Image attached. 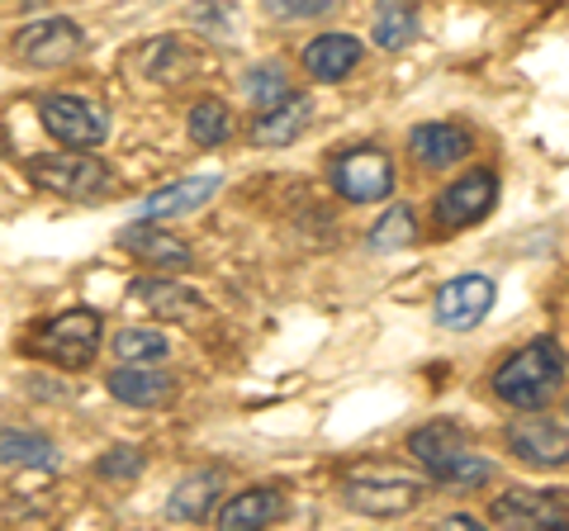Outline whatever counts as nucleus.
Wrapping results in <instances>:
<instances>
[{
	"instance_id": "15",
	"label": "nucleus",
	"mask_w": 569,
	"mask_h": 531,
	"mask_svg": "<svg viewBox=\"0 0 569 531\" xmlns=\"http://www.w3.org/2000/svg\"><path fill=\"white\" fill-rule=\"evenodd\" d=\"M366 58V43L356 33H318L313 43H305V72L323 86L347 81Z\"/></svg>"
},
{
	"instance_id": "7",
	"label": "nucleus",
	"mask_w": 569,
	"mask_h": 531,
	"mask_svg": "<svg viewBox=\"0 0 569 531\" xmlns=\"http://www.w3.org/2000/svg\"><path fill=\"white\" fill-rule=\"evenodd\" d=\"M86 52V33L77 20H62V14H48V20H33L14 33V58L24 67H67Z\"/></svg>"
},
{
	"instance_id": "8",
	"label": "nucleus",
	"mask_w": 569,
	"mask_h": 531,
	"mask_svg": "<svg viewBox=\"0 0 569 531\" xmlns=\"http://www.w3.org/2000/svg\"><path fill=\"white\" fill-rule=\"evenodd\" d=\"M493 299H498V285L489 275H456L437 290L432 318H437V328H447V332H470L489 318Z\"/></svg>"
},
{
	"instance_id": "16",
	"label": "nucleus",
	"mask_w": 569,
	"mask_h": 531,
	"mask_svg": "<svg viewBox=\"0 0 569 531\" xmlns=\"http://www.w3.org/2000/svg\"><path fill=\"white\" fill-rule=\"evenodd\" d=\"M104 384H110V394L119 403H129V409H162V403H171V394H176V380L167 375V370L129 365V361H123L119 370H110Z\"/></svg>"
},
{
	"instance_id": "24",
	"label": "nucleus",
	"mask_w": 569,
	"mask_h": 531,
	"mask_svg": "<svg viewBox=\"0 0 569 531\" xmlns=\"http://www.w3.org/2000/svg\"><path fill=\"white\" fill-rule=\"evenodd\" d=\"M110 347H114V357L129 365H162L171 357V338L162 328H123Z\"/></svg>"
},
{
	"instance_id": "11",
	"label": "nucleus",
	"mask_w": 569,
	"mask_h": 531,
	"mask_svg": "<svg viewBox=\"0 0 569 531\" xmlns=\"http://www.w3.org/2000/svg\"><path fill=\"white\" fill-rule=\"evenodd\" d=\"M408 152H413V162L427 171H451L475 152V133L466 123L432 119V123H418V129L408 133Z\"/></svg>"
},
{
	"instance_id": "18",
	"label": "nucleus",
	"mask_w": 569,
	"mask_h": 531,
	"mask_svg": "<svg viewBox=\"0 0 569 531\" xmlns=\"http://www.w3.org/2000/svg\"><path fill=\"white\" fill-rule=\"evenodd\" d=\"M219 176H186V181H171L162 190H152L148 200L138 204V219H176V214H194L204 209L213 194H219Z\"/></svg>"
},
{
	"instance_id": "30",
	"label": "nucleus",
	"mask_w": 569,
	"mask_h": 531,
	"mask_svg": "<svg viewBox=\"0 0 569 531\" xmlns=\"http://www.w3.org/2000/svg\"><path fill=\"white\" fill-rule=\"evenodd\" d=\"M24 6H39V0H24Z\"/></svg>"
},
{
	"instance_id": "10",
	"label": "nucleus",
	"mask_w": 569,
	"mask_h": 531,
	"mask_svg": "<svg viewBox=\"0 0 569 531\" xmlns=\"http://www.w3.org/2000/svg\"><path fill=\"white\" fill-rule=\"evenodd\" d=\"M493 204H498V176L493 171H470V176H460V181H451L437 194L432 214L447 228H470L479 219H489Z\"/></svg>"
},
{
	"instance_id": "26",
	"label": "nucleus",
	"mask_w": 569,
	"mask_h": 531,
	"mask_svg": "<svg viewBox=\"0 0 569 531\" xmlns=\"http://www.w3.org/2000/svg\"><path fill=\"white\" fill-rule=\"evenodd\" d=\"M242 91H247V100H252L257 110H271V104H280L284 96H295V91H290V72H284V62H257L252 72L242 77Z\"/></svg>"
},
{
	"instance_id": "19",
	"label": "nucleus",
	"mask_w": 569,
	"mask_h": 531,
	"mask_svg": "<svg viewBox=\"0 0 569 531\" xmlns=\"http://www.w3.org/2000/svg\"><path fill=\"white\" fill-rule=\"evenodd\" d=\"M219 489H223V470H190L167 499V518L171 522H204L219 508Z\"/></svg>"
},
{
	"instance_id": "9",
	"label": "nucleus",
	"mask_w": 569,
	"mask_h": 531,
	"mask_svg": "<svg viewBox=\"0 0 569 531\" xmlns=\"http://www.w3.org/2000/svg\"><path fill=\"white\" fill-rule=\"evenodd\" d=\"M493 527H560L569 531V493L556 489H508L489 503Z\"/></svg>"
},
{
	"instance_id": "27",
	"label": "nucleus",
	"mask_w": 569,
	"mask_h": 531,
	"mask_svg": "<svg viewBox=\"0 0 569 531\" xmlns=\"http://www.w3.org/2000/svg\"><path fill=\"white\" fill-rule=\"evenodd\" d=\"M418 238V223H413V209L408 204H395L389 214H380V223H370L366 242L376 247V252H399V247H408Z\"/></svg>"
},
{
	"instance_id": "17",
	"label": "nucleus",
	"mask_w": 569,
	"mask_h": 531,
	"mask_svg": "<svg viewBox=\"0 0 569 531\" xmlns=\"http://www.w3.org/2000/svg\"><path fill=\"white\" fill-rule=\"evenodd\" d=\"M309 123H313V100L309 96H284L280 104H271V110L257 114V123L247 129V138H252V148H290Z\"/></svg>"
},
{
	"instance_id": "12",
	"label": "nucleus",
	"mask_w": 569,
	"mask_h": 531,
	"mask_svg": "<svg viewBox=\"0 0 569 531\" xmlns=\"http://www.w3.org/2000/svg\"><path fill=\"white\" fill-rule=\"evenodd\" d=\"M508 447L512 455L531 470H565L569 465V428L550 418H522L508 428Z\"/></svg>"
},
{
	"instance_id": "5",
	"label": "nucleus",
	"mask_w": 569,
	"mask_h": 531,
	"mask_svg": "<svg viewBox=\"0 0 569 531\" xmlns=\"http://www.w3.org/2000/svg\"><path fill=\"white\" fill-rule=\"evenodd\" d=\"M332 190L351 204H380L395 194V157L380 148H347L332 157Z\"/></svg>"
},
{
	"instance_id": "29",
	"label": "nucleus",
	"mask_w": 569,
	"mask_h": 531,
	"mask_svg": "<svg viewBox=\"0 0 569 531\" xmlns=\"http://www.w3.org/2000/svg\"><path fill=\"white\" fill-rule=\"evenodd\" d=\"M261 6H266L271 20L295 24V20H318V14H328L337 0H261Z\"/></svg>"
},
{
	"instance_id": "22",
	"label": "nucleus",
	"mask_w": 569,
	"mask_h": 531,
	"mask_svg": "<svg viewBox=\"0 0 569 531\" xmlns=\"http://www.w3.org/2000/svg\"><path fill=\"white\" fill-rule=\"evenodd\" d=\"M427 474L441 484V489H456V493H466V489H479V484H489L493 480V460L479 455L470 441H460L456 451H447L437 460V465H427Z\"/></svg>"
},
{
	"instance_id": "1",
	"label": "nucleus",
	"mask_w": 569,
	"mask_h": 531,
	"mask_svg": "<svg viewBox=\"0 0 569 531\" xmlns=\"http://www.w3.org/2000/svg\"><path fill=\"white\" fill-rule=\"evenodd\" d=\"M565 384V351L556 338H531L493 370V394L518 413H541Z\"/></svg>"
},
{
	"instance_id": "23",
	"label": "nucleus",
	"mask_w": 569,
	"mask_h": 531,
	"mask_svg": "<svg viewBox=\"0 0 569 531\" xmlns=\"http://www.w3.org/2000/svg\"><path fill=\"white\" fill-rule=\"evenodd\" d=\"M0 465H20V470H52V465H62V455H58V441L43 437V432H20V428H6V432H0Z\"/></svg>"
},
{
	"instance_id": "20",
	"label": "nucleus",
	"mask_w": 569,
	"mask_h": 531,
	"mask_svg": "<svg viewBox=\"0 0 569 531\" xmlns=\"http://www.w3.org/2000/svg\"><path fill=\"white\" fill-rule=\"evenodd\" d=\"M129 294L138 299V304H148L157 318H176V323H186V318H200V294L176 285V280L167 275H142L129 285Z\"/></svg>"
},
{
	"instance_id": "14",
	"label": "nucleus",
	"mask_w": 569,
	"mask_h": 531,
	"mask_svg": "<svg viewBox=\"0 0 569 531\" xmlns=\"http://www.w3.org/2000/svg\"><path fill=\"white\" fill-rule=\"evenodd\" d=\"M284 512H290L284 493L271 484H257V489H242L228 503L213 508V522H219V531H261V527L280 522Z\"/></svg>"
},
{
	"instance_id": "13",
	"label": "nucleus",
	"mask_w": 569,
	"mask_h": 531,
	"mask_svg": "<svg viewBox=\"0 0 569 531\" xmlns=\"http://www.w3.org/2000/svg\"><path fill=\"white\" fill-rule=\"evenodd\" d=\"M123 252H133L138 261H148L157 266V271H190L194 266V252H190V242H181L176 233H167V228H157L152 219H142V223H129V228H119V238H114Z\"/></svg>"
},
{
	"instance_id": "2",
	"label": "nucleus",
	"mask_w": 569,
	"mask_h": 531,
	"mask_svg": "<svg viewBox=\"0 0 569 531\" xmlns=\"http://www.w3.org/2000/svg\"><path fill=\"white\" fill-rule=\"evenodd\" d=\"M342 499L351 512H361V518H376V522H399L408 512H418L422 499H427V484L418 474H403L395 465H380V460H370V465L351 470L342 480Z\"/></svg>"
},
{
	"instance_id": "25",
	"label": "nucleus",
	"mask_w": 569,
	"mask_h": 531,
	"mask_svg": "<svg viewBox=\"0 0 569 531\" xmlns=\"http://www.w3.org/2000/svg\"><path fill=\"white\" fill-rule=\"evenodd\" d=\"M186 129H190V143L219 148V143H228V138H233V110H228L223 100H200V104L190 110Z\"/></svg>"
},
{
	"instance_id": "4",
	"label": "nucleus",
	"mask_w": 569,
	"mask_h": 531,
	"mask_svg": "<svg viewBox=\"0 0 569 531\" xmlns=\"http://www.w3.org/2000/svg\"><path fill=\"white\" fill-rule=\"evenodd\" d=\"M100 313L96 309H67L58 318H48V323L33 328V338H29V351L33 357H43L52 365H62V370H81V365H91L96 361V351H100Z\"/></svg>"
},
{
	"instance_id": "21",
	"label": "nucleus",
	"mask_w": 569,
	"mask_h": 531,
	"mask_svg": "<svg viewBox=\"0 0 569 531\" xmlns=\"http://www.w3.org/2000/svg\"><path fill=\"white\" fill-rule=\"evenodd\" d=\"M422 33V14L413 0H376V14H370V39L385 52L408 48Z\"/></svg>"
},
{
	"instance_id": "28",
	"label": "nucleus",
	"mask_w": 569,
	"mask_h": 531,
	"mask_svg": "<svg viewBox=\"0 0 569 531\" xmlns=\"http://www.w3.org/2000/svg\"><path fill=\"white\" fill-rule=\"evenodd\" d=\"M142 465H148L142 447H114V451H104L96 460V474H100V480H138Z\"/></svg>"
},
{
	"instance_id": "3",
	"label": "nucleus",
	"mask_w": 569,
	"mask_h": 531,
	"mask_svg": "<svg viewBox=\"0 0 569 531\" xmlns=\"http://www.w3.org/2000/svg\"><path fill=\"white\" fill-rule=\"evenodd\" d=\"M24 176L48 194L62 200H104L114 190V171L100 162L96 152L81 148H58V152H39L24 162Z\"/></svg>"
},
{
	"instance_id": "6",
	"label": "nucleus",
	"mask_w": 569,
	"mask_h": 531,
	"mask_svg": "<svg viewBox=\"0 0 569 531\" xmlns=\"http://www.w3.org/2000/svg\"><path fill=\"white\" fill-rule=\"evenodd\" d=\"M39 119L62 148L96 152L104 138H110V114H104L96 100H81V96H67V91L43 96L39 100Z\"/></svg>"
}]
</instances>
